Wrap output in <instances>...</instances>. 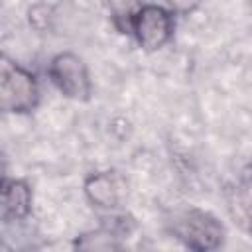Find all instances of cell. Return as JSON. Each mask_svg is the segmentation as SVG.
<instances>
[{
	"label": "cell",
	"mask_w": 252,
	"mask_h": 252,
	"mask_svg": "<svg viewBox=\"0 0 252 252\" xmlns=\"http://www.w3.org/2000/svg\"><path fill=\"white\" fill-rule=\"evenodd\" d=\"M39 100L35 77L24 67L4 59L0 69V104L4 112H30Z\"/></svg>",
	"instance_id": "1"
},
{
	"label": "cell",
	"mask_w": 252,
	"mask_h": 252,
	"mask_svg": "<svg viewBox=\"0 0 252 252\" xmlns=\"http://www.w3.org/2000/svg\"><path fill=\"white\" fill-rule=\"evenodd\" d=\"M173 232L181 240H185L187 246L197 248V250L217 248L224 234L220 222L213 215H209L201 209L183 211L173 220Z\"/></svg>",
	"instance_id": "2"
},
{
	"label": "cell",
	"mask_w": 252,
	"mask_h": 252,
	"mask_svg": "<svg viewBox=\"0 0 252 252\" xmlns=\"http://www.w3.org/2000/svg\"><path fill=\"white\" fill-rule=\"evenodd\" d=\"M49 79L59 93L73 100H87L91 96V79L87 65L75 53H59L49 63Z\"/></svg>",
	"instance_id": "3"
},
{
	"label": "cell",
	"mask_w": 252,
	"mask_h": 252,
	"mask_svg": "<svg viewBox=\"0 0 252 252\" xmlns=\"http://www.w3.org/2000/svg\"><path fill=\"white\" fill-rule=\"evenodd\" d=\"M173 32V18L171 10H165L156 4H144L134 22H132V33L140 47L146 51H156L163 47Z\"/></svg>",
	"instance_id": "4"
},
{
	"label": "cell",
	"mask_w": 252,
	"mask_h": 252,
	"mask_svg": "<svg viewBox=\"0 0 252 252\" xmlns=\"http://www.w3.org/2000/svg\"><path fill=\"white\" fill-rule=\"evenodd\" d=\"M85 195L93 205L100 209H116L122 201L124 189L114 171H100L87 177Z\"/></svg>",
	"instance_id": "5"
},
{
	"label": "cell",
	"mask_w": 252,
	"mask_h": 252,
	"mask_svg": "<svg viewBox=\"0 0 252 252\" xmlns=\"http://www.w3.org/2000/svg\"><path fill=\"white\" fill-rule=\"evenodd\" d=\"M2 219L6 222L10 220H22L30 215L32 209V189L28 183L20 179H6L2 183Z\"/></svg>",
	"instance_id": "6"
},
{
	"label": "cell",
	"mask_w": 252,
	"mask_h": 252,
	"mask_svg": "<svg viewBox=\"0 0 252 252\" xmlns=\"http://www.w3.org/2000/svg\"><path fill=\"white\" fill-rule=\"evenodd\" d=\"M142 6L140 0H108L110 18L120 32H132V22Z\"/></svg>",
	"instance_id": "7"
},
{
	"label": "cell",
	"mask_w": 252,
	"mask_h": 252,
	"mask_svg": "<svg viewBox=\"0 0 252 252\" xmlns=\"http://www.w3.org/2000/svg\"><path fill=\"white\" fill-rule=\"evenodd\" d=\"M201 2H203V0H165L167 8H169L171 12H175V14H189V12H193Z\"/></svg>",
	"instance_id": "8"
}]
</instances>
